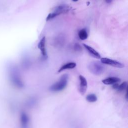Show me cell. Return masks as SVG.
<instances>
[{
    "instance_id": "cell-1",
    "label": "cell",
    "mask_w": 128,
    "mask_h": 128,
    "mask_svg": "<svg viewBox=\"0 0 128 128\" xmlns=\"http://www.w3.org/2000/svg\"><path fill=\"white\" fill-rule=\"evenodd\" d=\"M8 73L10 80L14 86L18 88H22L24 87V82L16 66L10 65L8 67Z\"/></svg>"
},
{
    "instance_id": "cell-2",
    "label": "cell",
    "mask_w": 128,
    "mask_h": 128,
    "mask_svg": "<svg viewBox=\"0 0 128 128\" xmlns=\"http://www.w3.org/2000/svg\"><path fill=\"white\" fill-rule=\"evenodd\" d=\"M68 78V76L67 74L62 75L58 81L49 87V90L52 92H59L63 90L67 86Z\"/></svg>"
},
{
    "instance_id": "cell-3",
    "label": "cell",
    "mask_w": 128,
    "mask_h": 128,
    "mask_svg": "<svg viewBox=\"0 0 128 128\" xmlns=\"http://www.w3.org/2000/svg\"><path fill=\"white\" fill-rule=\"evenodd\" d=\"M71 9L70 6L68 4H60L56 6L53 9L52 12L50 13L46 18V21H48L57 16L68 12Z\"/></svg>"
},
{
    "instance_id": "cell-4",
    "label": "cell",
    "mask_w": 128,
    "mask_h": 128,
    "mask_svg": "<svg viewBox=\"0 0 128 128\" xmlns=\"http://www.w3.org/2000/svg\"><path fill=\"white\" fill-rule=\"evenodd\" d=\"M90 72L96 76L102 74L104 71V66L102 62H92L88 65Z\"/></svg>"
},
{
    "instance_id": "cell-5",
    "label": "cell",
    "mask_w": 128,
    "mask_h": 128,
    "mask_svg": "<svg viewBox=\"0 0 128 128\" xmlns=\"http://www.w3.org/2000/svg\"><path fill=\"white\" fill-rule=\"evenodd\" d=\"M101 62L102 64H108L113 67L118 68H122L124 67V65L122 62L110 59L108 58H101Z\"/></svg>"
},
{
    "instance_id": "cell-6",
    "label": "cell",
    "mask_w": 128,
    "mask_h": 128,
    "mask_svg": "<svg viewBox=\"0 0 128 128\" xmlns=\"http://www.w3.org/2000/svg\"><path fill=\"white\" fill-rule=\"evenodd\" d=\"M78 90L81 95H84L88 87V83L86 78L82 76H78Z\"/></svg>"
},
{
    "instance_id": "cell-7",
    "label": "cell",
    "mask_w": 128,
    "mask_h": 128,
    "mask_svg": "<svg viewBox=\"0 0 128 128\" xmlns=\"http://www.w3.org/2000/svg\"><path fill=\"white\" fill-rule=\"evenodd\" d=\"M20 128H29L30 118L24 112H22L20 118Z\"/></svg>"
},
{
    "instance_id": "cell-8",
    "label": "cell",
    "mask_w": 128,
    "mask_h": 128,
    "mask_svg": "<svg viewBox=\"0 0 128 128\" xmlns=\"http://www.w3.org/2000/svg\"><path fill=\"white\" fill-rule=\"evenodd\" d=\"M83 46L84 47V48H86V50H87V52L89 53V54L91 56H92V57H94V58H98V59L101 58V56H100V54L96 50H95L94 48H92L90 46H88L84 44H83Z\"/></svg>"
},
{
    "instance_id": "cell-9",
    "label": "cell",
    "mask_w": 128,
    "mask_h": 128,
    "mask_svg": "<svg viewBox=\"0 0 128 128\" xmlns=\"http://www.w3.org/2000/svg\"><path fill=\"white\" fill-rule=\"evenodd\" d=\"M120 81V79L118 77L111 76L105 79L102 80V82L106 85H110L114 84L116 83H118Z\"/></svg>"
},
{
    "instance_id": "cell-10",
    "label": "cell",
    "mask_w": 128,
    "mask_h": 128,
    "mask_svg": "<svg viewBox=\"0 0 128 128\" xmlns=\"http://www.w3.org/2000/svg\"><path fill=\"white\" fill-rule=\"evenodd\" d=\"M38 48L40 50L41 53L43 56H46V38L45 36L42 38L39 42L38 45Z\"/></svg>"
},
{
    "instance_id": "cell-11",
    "label": "cell",
    "mask_w": 128,
    "mask_h": 128,
    "mask_svg": "<svg viewBox=\"0 0 128 128\" xmlns=\"http://www.w3.org/2000/svg\"><path fill=\"white\" fill-rule=\"evenodd\" d=\"M76 66V64L74 62H70L68 63H66L64 65H62L58 70V72H62V71L68 70V69H72L74 68Z\"/></svg>"
},
{
    "instance_id": "cell-12",
    "label": "cell",
    "mask_w": 128,
    "mask_h": 128,
    "mask_svg": "<svg viewBox=\"0 0 128 128\" xmlns=\"http://www.w3.org/2000/svg\"><path fill=\"white\" fill-rule=\"evenodd\" d=\"M38 100L35 97H31L28 98L26 102V106L28 108H33L37 104Z\"/></svg>"
},
{
    "instance_id": "cell-13",
    "label": "cell",
    "mask_w": 128,
    "mask_h": 128,
    "mask_svg": "<svg viewBox=\"0 0 128 128\" xmlns=\"http://www.w3.org/2000/svg\"><path fill=\"white\" fill-rule=\"evenodd\" d=\"M78 36L79 38L81 40H84L88 38V34L85 28H82L79 31L78 33Z\"/></svg>"
},
{
    "instance_id": "cell-14",
    "label": "cell",
    "mask_w": 128,
    "mask_h": 128,
    "mask_svg": "<svg viewBox=\"0 0 128 128\" xmlns=\"http://www.w3.org/2000/svg\"><path fill=\"white\" fill-rule=\"evenodd\" d=\"M86 100L89 102H94L97 101V96L94 94H88L86 98Z\"/></svg>"
},
{
    "instance_id": "cell-15",
    "label": "cell",
    "mask_w": 128,
    "mask_h": 128,
    "mask_svg": "<svg viewBox=\"0 0 128 128\" xmlns=\"http://www.w3.org/2000/svg\"><path fill=\"white\" fill-rule=\"evenodd\" d=\"M128 88V83L126 82H124L120 84H118L116 90L118 92H122L124 90H126Z\"/></svg>"
},
{
    "instance_id": "cell-16",
    "label": "cell",
    "mask_w": 128,
    "mask_h": 128,
    "mask_svg": "<svg viewBox=\"0 0 128 128\" xmlns=\"http://www.w3.org/2000/svg\"><path fill=\"white\" fill-rule=\"evenodd\" d=\"M74 49L76 51H80L82 50V48L78 44H76L74 46Z\"/></svg>"
},
{
    "instance_id": "cell-17",
    "label": "cell",
    "mask_w": 128,
    "mask_h": 128,
    "mask_svg": "<svg viewBox=\"0 0 128 128\" xmlns=\"http://www.w3.org/2000/svg\"><path fill=\"white\" fill-rule=\"evenodd\" d=\"M112 0H105V2L107 3V4H110L112 2Z\"/></svg>"
},
{
    "instance_id": "cell-18",
    "label": "cell",
    "mask_w": 128,
    "mask_h": 128,
    "mask_svg": "<svg viewBox=\"0 0 128 128\" xmlns=\"http://www.w3.org/2000/svg\"><path fill=\"white\" fill-rule=\"evenodd\" d=\"M73 2H76L77 1H78V0H72Z\"/></svg>"
}]
</instances>
